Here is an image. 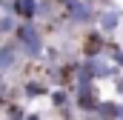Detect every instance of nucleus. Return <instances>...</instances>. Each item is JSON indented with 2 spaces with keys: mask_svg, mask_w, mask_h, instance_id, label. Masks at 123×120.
I'll use <instances>...</instances> for the list:
<instances>
[{
  "mask_svg": "<svg viewBox=\"0 0 123 120\" xmlns=\"http://www.w3.org/2000/svg\"><path fill=\"white\" fill-rule=\"evenodd\" d=\"M97 103H100V97H97V86L92 83H77V97H74V106L80 109V112H86V114H94L97 112Z\"/></svg>",
  "mask_w": 123,
  "mask_h": 120,
  "instance_id": "2",
  "label": "nucleus"
},
{
  "mask_svg": "<svg viewBox=\"0 0 123 120\" xmlns=\"http://www.w3.org/2000/svg\"><path fill=\"white\" fill-rule=\"evenodd\" d=\"M103 49H106L103 34L89 31V34H86V40H83V46H80V54H83V57H97V54H103Z\"/></svg>",
  "mask_w": 123,
  "mask_h": 120,
  "instance_id": "3",
  "label": "nucleus"
},
{
  "mask_svg": "<svg viewBox=\"0 0 123 120\" xmlns=\"http://www.w3.org/2000/svg\"><path fill=\"white\" fill-rule=\"evenodd\" d=\"M14 40H17V49L26 54V57L37 60L43 54V37H40V31L37 26L26 20V23H17V29H14Z\"/></svg>",
  "mask_w": 123,
  "mask_h": 120,
  "instance_id": "1",
  "label": "nucleus"
},
{
  "mask_svg": "<svg viewBox=\"0 0 123 120\" xmlns=\"http://www.w3.org/2000/svg\"><path fill=\"white\" fill-rule=\"evenodd\" d=\"M94 114H100V117H123V103H117V100H100Z\"/></svg>",
  "mask_w": 123,
  "mask_h": 120,
  "instance_id": "6",
  "label": "nucleus"
},
{
  "mask_svg": "<svg viewBox=\"0 0 123 120\" xmlns=\"http://www.w3.org/2000/svg\"><path fill=\"white\" fill-rule=\"evenodd\" d=\"M46 83H43V80H26V86H23V94H26V97H40V94H46Z\"/></svg>",
  "mask_w": 123,
  "mask_h": 120,
  "instance_id": "8",
  "label": "nucleus"
},
{
  "mask_svg": "<svg viewBox=\"0 0 123 120\" xmlns=\"http://www.w3.org/2000/svg\"><path fill=\"white\" fill-rule=\"evenodd\" d=\"M97 23H100V29H103V31H115L117 26H120V12L112 9V6L103 9V12L97 14Z\"/></svg>",
  "mask_w": 123,
  "mask_h": 120,
  "instance_id": "5",
  "label": "nucleus"
},
{
  "mask_svg": "<svg viewBox=\"0 0 123 120\" xmlns=\"http://www.w3.org/2000/svg\"><path fill=\"white\" fill-rule=\"evenodd\" d=\"M6 114H9V117H26V112H23L20 106H14V103H12V106L6 109Z\"/></svg>",
  "mask_w": 123,
  "mask_h": 120,
  "instance_id": "12",
  "label": "nucleus"
},
{
  "mask_svg": "<svg viewBox=\"0 0 123 120\" xmlns=\"http://www.w3.org/2000/svg\"><path fill=\"white\" fill-rule=\"evenodd\" d=\"M52 106L55 109H66L69 106V91L66 89H55L52 91Z\"/></svg>",
  "mask_w": 123,
  "mask_h": 120,
  "instance_id": "10",
  "label": "nucleus"
},
{
  "mask_svg": "<svg viewBox=\"0 0 123 120\" xmlns=\"http://www.w3.org/2000/svg\"><path fill=\"white\" fill-rule=\"evenodd\" d=\"M112 60H115V66H120V69H123V49L112 46Z\"/></svg>",
  "mask_w": 123,
  "mask_h": 120,
  "instance_id": "11",
  "label": "nucleus"
},
{
  "mask_svg": "<svg viewBox=\"0 0 123 120\" xmlns=\"http://www.w3.org/2000/svg\"><path fill=\"white\" fill-rule=\"evenodd\" d=\"M17 66V49L9 43V46H0V72H9Z\"/></svg>",
  "mask_w": 123,
  "mask_h": 120,
  "instance_id": "7",
  "label": "nucleus"
},
{
  "mask_svg": "<svg viewBox=\"0 0 123 120\" xmlns=\"http://www.w3.org/2000/svg\"><path fill=\"white\" fill-rule=\"evenodd\" d=\"M12 12L23 20H34L40 14V0H12Z\"/></svg>",
  "mask_w": 123,
  "mask_h": 120,
  "instance_id": "4",
  "label": "nucleus"
},
{
  "mask_svg": "<svg viewBox=\"0 0 123 120\" xmlns=\"http://www.w3.org/2000/svg\"><path fill=\"white\" fill-rule=\"evenodd\" d=\"M14 29H17L14 12H3L0 14V34H14Z\"/></svg>",
  "mask_w": 123,
  "mask_h": 120,
  "instance_id": "9",
  "label": "nucleus"
}]
</instances>
